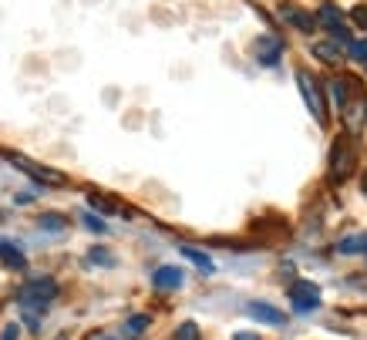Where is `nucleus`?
<instances>
[{
  "label": "nucleus",
  "instance_id": "f257e3e1",
  "mask_svg": "<svg viewBox=\"0 0 367 340\" xmlns=\"http://www.w3.org/2000/svg\"><path fill=\"white\" fill-rule=\"evenodd\" d=\"M354 169H357L354 142H351V135H341L334 142V149H330V182L344 186L347 179L354 176Z\"/></svg>",
  "mask_w": 367,
  "mask_h": 340
},
{
  "label": "nucleus",
  "instance_id": "f03ea898",
  "mask_svg": "<svg viewBox=\"0 0 367 340\" xmlns=\"http://www.w3.org/2000/svg\"><path fill=\"white\" fill-rule=\"evenodd\" d=\"M54 297H58V283L51 277L31 280V283H24V290H21V303H27V307H44Z\"/></svg>",
  "mask_w": 367,
  "mask_h": 340
},
{
  "label": "nucleus",
  "instance_id": "7ed1b4c3",
  "mask_svg": "<svg viewBox=\"0 0 367 340\" xmlns=\"http://www.w3.org/2000/svg\"><path fill=\"white\" fill-rule=\"evenodd\" d=\"M290 300H293V310L297 314H310L320 307V287L310 283V280H297L290 287Z\"/></svg>",
  "mask_w": 367,
  "mask_h": 340
},
{
  "label": "nucleus",
  "instance_id": "20e7f679",
  "mask_svg": "<svg viewBox=\"0 0 367 340\" xmlns=\"http://www.w3.org/2000/svg\"><path fill=\"white\" fill-rule=\"evenodd\" d=\"M297 85H300V95H304V101H307V108L314 112V118L324 125L327 122V108H324V98H320V88H317V81L310 75H297Z\"/></svg>",
  "mask_w": 367,
  "mask_h": 340
},
{
  "label": "nucleus",
  "instance_id": "39448f33",
  "mask_svg": "<svg viewBox=\"0 0 367 340\" xmlns=\"http://www.w3.org/2000/svg\"><path fill=\"white\" fill-rule=\"evenodd\" d=\"M11 162L17 165V169H24L27 176H34V179H41V182H48V186H61V182H64V176H61V172H54V169H44V165L31 162V159H21V155H11Z\"/></svg>",
  "mask_w": 367,
  "mask_h": 340
},
{
  "label": "nucleus",
  "instance_id": "423d86ee",
  "mask_svg": "<svg viewBox=\"0 0 367 340\" xmlns=\"http://www.w3.org/2000/svg\"><path fill=\"white\" fill-rule=\"evenodd\" d=\"M253 54H256V61H260V64H277V61H280V54H283V44H280L277 38L263 34V38H256Z\"/></svg>",
  "mask_w": 367,
  "mask_h": 340
},
{
  "label": "nucleus",
  "instance_id": "0eeeda50",
  "mask_svg": "<svg viewBox=\"0 0 367 340\" xmlns=\"http://www.w3.org/2000/svg\"><path fill=\"white\" fill-rule=\"evenodd\" d=\"M246 314L256 317V320H263V324H270V327H283V324H287V317L280 314L277 307H270V303H263V300L246 303Z\"/></svg>",
  "mask_w": 367,
  "mask_h": 340
},
{
  "label": "nucleus",
  "instance_id": "6e6552de",
  "mask_svg": "<svg viewBox=\"0 0 367 340\" xmlns=\"http://www.w3.org/2000/svg\"><path fill=\"white\" fill-rule=\"evenodd\" d=\"M152 280L159 290H179V287H182V270H179V266H159Z\"/></svg>",
  "mask_w": 367,
  "mask_h": 340
},
{
  "label": "nucleus",
  "instance_id": "1a4fd4ad",
  "mask_svg": "<svg viewBox=\"0 0 367 340\" xmlns=\"http://www.w3.org/2000/svg\"><path fill=\"white\" fill-rule=\"evenodd\" d=\"M314 58H317V61L334 64V68H337V64L344 61V51L337 48L334 41H317V44H314Z\"/></svg>",
  "mask_w": 367,
  "mask_h": 340
},
{
  "label": "nucleus",
  "instance_id": "9d476101",
  "mask_svg": "<svg viewBox=\"0 0 367 340\" xmlns=\"http://www.w3.org/2000/svg\"><path fill=\"white\" fill-rule=\"evenodd\" d=\"M0 263L7 266V270H24V266H27V260H24V253L17 250L14 243L0 240Z\"/></svg>",
  "mask_w": 367,
  "mask_h": 340
},
{
  "label": "nucleus",
  "instance_id": "9b49d317",
  "mask_svg": "<svg viewBox=\"0 0 367 340\" xmlns=\"http://www.w3.org/2000/svg\"><path fill=\"white\" fill-rule=\"evenodd\" d=\"M283 14H287V21H290L293 27H300V31H314L317 21L310 17L307 11H297V7H283Z\"/></svg>",
  "mask_w": 367,
  "mask_h": 340
},
{
  "label": "nucleus",
  "instance_id": "f8f14e48",
  "mask_svg": "<svg viewBox=\"0 0 367 340\" xmlns=\"http://www.w3.org/2000/svg\"><path fill=\"white\" fill-rule=\"evenodd\" d=\"M327 95H330V101H334L337 108H347V81H344V78H334V81H330Z\"/></svg>",
  "mask_w": 367,
  "mask_h": 340
},
{
  "label": "nucleus",
  "instance_id": "ddd939ff",
  "mask_svg": "<svg viewBox=\"0 0 367 340\" xmlns=\"http://www.w3.org/2000/svg\"><path fill=\"white\" fill-rule=\"evenodd\" d=\"M337 253H367V233H357V236L341 240L337 243Z\"/></svg>",
  "mask_w": 367,
  "mask_h": 340
},
{
  "label": "nucleus",
  "instance_id": "4468645a",
  "mask_svg": "<svg viewBox=\"0 0 367 340\" xmlns=\"http://www.w3.org/2000/svg\"><path fill=\"white\" fill-rule=\"evenodd\" d=\"M182 256H186V260H192V263L199 266L203 273H213V270H216L213 260H209V256H206L203 250H192V246H182Z\"/></svg>",
  "mask_w": 367,
  "mask_h": 340
},
{
  "label": "nucleus",
  "instance_id": "2eb2a0df",
  "mask_svg": "<svg viewBox=\"0 0 367 340\" xmlns=\"http://www.w3.org/2000/svg\"><path fill=\"white\" fill-rule=\"evenodd\" d=\"M317 17H320V24H324V27H330V31H334V27H341V17H344V14L337 11L334 4H324V7L317 11Z\"/></svg>",
  "mask_w": 367,
  "mask_h": 340
},
{
  "label": "nucleus",
  "instance_id": "dca6fc26",
  "mask_svg": "<svg viewBox=\"0 0 367 340\" xmlns=\"http://www.w3.org/2000/svg\"><path fill=\"white\" fill-rule=\"evenodd\" d=\"M38 226L48 229V233H64V229H68V219H64V216L48 213V216H41V219H38Z\"/></svg>",
  "mask_w": 367,
  "mask_h": 340
},
{
  "label": "nucleus",
  "instance_id": "f3484780",
  "mask_svg": "<svg viewBox=\"0 0 367 340\" xmlns=\"http://www.w3.org/2000/svg\"><path fill=\"white\" fill-rule=\"evenodd\" d=\"M88 260H91V263H98V266H115V256L105 250V246H91Z\"/></svg>",
  "mask_w": 367,
  "mask_h": 340
},
{
  "label": "nucleus",
  "instance_id": "a211bd4d",
  "mask_svg": "<svg viewBox=\"0 0 367 340\" xmlns=\"http://www.w3.org/2000/svg\"><path fill=\"white\" fill-rule=\"evenodd\" d=\"M351 48H347V54L354 58V61H361V64H367V38H361V41H347Z\"/></svg>",
  "mask_w": 367,
  "mask_h": 340
},
{
  "label": "nucleus",
  "instance_id": "6ab92c4d",
  "mask_svg": "<svg viewBox=\"0 0 367 340\" xmlns=\"http://www.w3.org/2000/svg\"><path fill=\"white\" fill-rule=\"evenodd\" d=\"M88 202L95 206V209H98V213H118V206H115L112 199H105V196H98V192H91Z\"/></svg>",
  "mask_w": 367,
  "mask_h": 340
},
{
  "label": "nucleus",
  "instance_id": "aec40b11",
  "mask_svg": "<svg viewBox=\"0 0 367 340\" xmlns=\"http://www.w3.org/2000/svg\"><path fill=\"white\" fill-rule=\"evenodd\" d=\"M172 340H199V327H196L192 320H186V324H179V330H176V337Z\"/></svg>",
  "mask_w": 367,
  "mask_h": 340
},
{
  "label": "nucleus",
  "instance_id": "412c9836",
  "mask_svg": "<svg viewBox=\"0 0 367 340\" xmlns=\"http://www.w3.org/2000/svg\"><path fill=\"white\" fill-rule=\"evenodd\" d=\"M145 327H149V317H128V330L132 334H142Z\"/></svg>",
  "mask_w": 367,
  "mask_h": 340
},
{
  "label": "nucleus",
  "instance_id": "4be33fe9",
  "mask_svg": "<svg viewBox=\"0 0 367 340\" xmlns=\"http://www.w3.org/2000/svg\"><path fill=\"white\" fill-rule=\"evenodd\" d=\"M0 340H21V327H17V324H7V327L0 330Z\"/></svg>",
  "mask_w": 367,
  "mask_h": 340
},
{
  "label": "nucleus",
  "instance_id": "5701e85b",
  "mask_svg": "<svg viewBox=\"0 0 367 340\" xmlns=\"http://www.w3.org/2000/svg\"><path fill=\"white\" fill-rule=\"evenodd\" d=\"M85 226H88V229H95V233H105V223H102V219H98V216H85Z\"/></svg>",
  "mask_w": 367,
  "mask_h": 340
},
{
  "label": "nucleus",
  "instance_id": "b1692460",
  "mask_svg": "<svg viewBox=\"0 0 367 340\" xmlns=\"http://www.w3.org/2000/svg\"><path fill=\"white\" fill-rule=\"evenodd\" d=\"M351 17H354V24L367 27V7H354V14H351Z\"/></svg>",
  "mask_w": 367,
  "mask_h": 340
},
{
  "label": "nucleus",
  "instance_id": "393cba45",
  "mask_svg": "<svg viewBox=\"0 0 367 340\" xmlns=\"http://www.w3.org/2000/svg\"><path fill=\"white\" fill-rule=\"evenodd\" d=\"M233 340H260V337H256V334H236Z\"/></svg>",
  "mask_w": 367,
  "mask_h": 340
},
{
  "label": "nucleus",
  "instance_id": "a878e982",
  "mask_svg": "<svg viewBox=\"0 0 367 340\" xmlns=\"http://www.w3.org/2000/svg\"><path fill=\"white\" fill-rule=\"evenodd\" d=\"M364 196H367V176H364Z\"/></svg>",
  "mask_w": 367,
  "mask_h": 340
}]
</instances>
